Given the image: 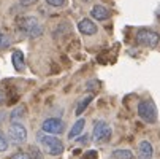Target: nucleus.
Returning a JSON list of instances; mask_svg holds the SVG:
<instances>
[{
    "instance_id": "f257e3e1",
    "label": "nucleus",
    "mask_w": 160,
    "mask_h": 159,
    "mask_svg": "<svg viewBox=\"0 0 160 159\" xmlns=\"http://www.w3.org/2000/svg\"><path fill=\"white\" fill-rule=\"evenodd\" d=\"M38 142L41 143L43 150L49 156H60L63 153V143L57 135H51V134H38Z\"/></svg>"
},
{
    "instance_id": "f03ea898",
    "label": "nucleus",
    "mask_w": 160,
    "mask_h": 159,
    "mask_svg": "<svg viewBox=\"0 0 160 159\" xmlns=\"http://www.w3.org/2000/svg\"><path fill=\"white\" fill-rule=\"evenodd\" d=\"M19 29L22 34H26L30 38H38L43 35V26L40 24V21L35 16H26L19 21Z\"/></svg>"
},
{
    "instance_id": "7ed1b4c3",
    "label": "nucleus",
    "mask_w": 160,
    "mask_h": 159,
    "mask_svg": "<svg viewBox=\"0 0 160 159\" xmlns=\"http://www.w3.org/2000/svg\"><path fill=\"white\" fill-rule=\"evenodd\" d=\"M138 116L141 118V121H144L146 124H155L157 123V116L158 111L157 107L154 103V100L151 99H144L138 103Z\"/></svg>"
},
{
    "instance_id": "20e7f679",
    "label": "nucleus",
    "mask_w": 160,
    "mask_h": 159,
    "mask_svg": "<svg viewBox=\"0 0 160 159\" xmlns=\"http://www.w3.org/2000/svg\"><path fill=\"white\" fill-rule=\"evenodd\" d=\"M111 135H112V130H111V126L106 121L98 119V121L94 123L92 140L95 143H108L111 140Z\"/></svg>"
},
{
    "instance_id": "39448f33",
    "label": "nucleus",
    "mask_w": 160,
    "mask_h": 159,
    "mask_svg": "<svg viewBox=\"0 0 160 159\" xmlns=\"http://www.w3.org/2000/svg\"><path fill=\"white\" fill-rule=\"evenodd\" d=\"M8 140L13 145H22L27 142V129L21 121H14L8 127Z\"/></svg>"
},
{
    "instance_id": "423d86ee",
    "label": "nucleus",
    "mask_w": 160,
    "mask_h": 159,
    "mask_svg": "<svg viewBox=\"0 0 160 159\" xmlns=\"http://www.w3.org/2000/svg\"><path fill=\"white\" fill-rule=\"evenodd\" d=\"M136 43L146 48H157L160 43V35L151 29H140L136 32Z\"/></svg>"
},
{
    "instance_id": "0eeeda50",
    "label": "nucleus",
    "mask_w": 160,
    "mask_h": 159,
    "mask_svg": "<svg viewBox=\"0 0 160 159\" xmlns=\"http://www.w3.org/2000/svg\"><path fill=\"white\" fill-rule=\"evenodd\" d=\"M41 130L51 134V135H60L65 130V123L60 118H48L41 124Z\"/></svg>"
},
{
    "instance_id": "6e6552de",
    "label": "nucleus",
    "mask_w": 160,
    "mask_h": 159,
    "mask_svg": "<svg viewBox=\"0 0 160 159\" xmlns=\"http://www.w3.org/2000/svg\"><path fill=\"white\" fill-rule=\"evenodd\" d=\"M78 30L82 35H95L98 27H97V24L90 18H84V19H81L78 22Z\"/></svg>"
},
{
    "instance_id": "1a4fd4ad",
    "label": "nucleus",
    "mask_w": 160,
    "mask_h": 159,
    "mask_svg": "<svg viewBox=\"0 0 160 159\" xmlns=\"http://www.w3.org/2000/svg\"><path fill=\"white\" fill-rule=\"evenodd\" d=\"M11 64H13L16 72H24V69H26V57H24V53H22L21 50H14L13 51Z\"/></svg>"
},
{
    "instance_id": "9d476101",
    "label": "nucleus",
    "mask_w": 160,
    "mask_h": 159,
    "mask_svg": "<svg viewBox=\"0 0 160 159\" xmlns=\"http://www.w3.org/2000/svg\"><path fill=\"white\" fill-rule=\"evenodd\" d=\"M109 16H111V11L103 5H95L90 10V18L95 21H106V19H109Z\"/></svg>"
},
{
    "instance_id": "9b49d317",
    "label": "nucleus",
    "mask_w": 160,
    "mask_h": 159,
    "mask_svg": "<svg viewBox=\"0 0 160 159\" xmlns=\"http://www.w3.org/2000/svg\"><path fill=\"white\" fill-rule=\"evenodd\" d=\"M152 156H154V148L151 142L143 140L138 145V159H152Z\"/></svg>"
},
{
    "instance_id": "f8f14e48",
    "label": "nucleus",
    "mask_w": 160,
    "mask_h": 159,
    "mask_svg": "<svg viewBox=\"0 0 160 159\" xmlns=\"http://www.w3.org/2000/svg\"><path fill=\"white\" fill-rule=\"evenodd\" d=\"M84 126H86V121L81 118V119H78L75 124H73V127L70 129V132H68V139H76V137H79V135L84 132Z\"/></svg>"
},
{
    "instance_id": "ddd939ff",
    "label": "nucleus",
    "mask_w": 160,
    "mask_h": 159,
    "mask_svg": "<svg viewBox=\"0 0 160 159\" xmlns=\"http://www.w3.org/2000/svg\"><path fill=\"white\" fill-rule=\"evenodd\" d=\"M26 107L24 105H18V107H14L13 110H11V113H10V121L11 123H14V121H21L22 118L26 116Z\"/></svg>"
},
{
    "instance_id": "4468645a",
    "label": "nucleus",
    "mask_w": 160,
    "mask_h": 159,
    "mask_svg": "<svg viewBox=\"0 0 160 159\" xmlns=\"http://www.w3.org/2000/svg\"><path fill=\"white\" fill-rule=\"evenodd\" d=\"M111 159H133V153L125 148H118V150H112Z\"/></svg>"
},
{
    "instance_id": "2eb2a0df",
    "label": "nucleus",
    "mask_w": 160,
    "mask_h": 159,
    "mask_svg": "<svg viewBox=\"0 0 160 159\" xmlns=\"http://www.w3.org/2000/svg\"><path fill=\"white\" fill-rule=\"evenodd\" d=\"M92 102V96H86L81 102H79V105L76 107V110H75V113H76V116H79V115H82V111L87 108V105Z\"/></svg>"
},
{
    "instance_id": "dca6fc26",
    "label": "nucleus",
    "mask_w": 160,
    "mask_h": 159,
    "mask_svg": "<svg viewBox=\"0 0 160 159\" xmlns=\"http://www.w3.org/2000/svg\"><path fill=\"white\" fill-rule=\"evenodd\" d=\"M10 45H11V40H10V37L0 29V50H7V48H10Z\"/></svg>"
},
{
    "instance_id": "f3484780",
    "label": "nucleus",
    "mask_w": 160,
    "mask_h": 159,
    "mask_svg": "<svg viewBox=\"0 0 160 159\" xmlns=\"http://www.w3.org/2000/svg\"><path fill=\"white\" fill-rule=\"evenodd\" d=\"M29 156H30V159H43V153H41V150L38 148V146H35V145H32V146H29Z\"/></svg>"
},
{
    "instance_id": "a211bd4d",
    "label": "nucleus",
    "mask_w": 160,
    "mask_h": 159,
    "mask_svg": "<svg viewBox=\"0 0 160 159\" xmlns=\"http://www.w3.org/2000/svg\"><path fill=\"white\" fill-rule=\"evenodd\" d=\"M10 146V140H8V135H5L2 130H0V153L7 151Z\"/></svg>"
},
{
    "instance_id": "6ab92c4d",
    "label": "nucleus",
    "mask_w": 160,
    "mask_h": 159,
    "mask_svg": "<svg viewBox=\"0 0 160 159\" xmlns=\"http://www.w3.org/2000/svg\"><path fill=\"white\" fill-rule=\"evenodd\" d=\"M46 3L49 7H54V8H60L67 3V0H46Z\"/></svg>"
},
{
    "instance_id": "aec40b11",
    "label": "nucleus",
    "mask_w": 160,
    "mask_h": 159,
    "mask_svg": "<svg viewBox=\"0 0 160 159\" xmlns=\"http://www.w3.org/2000/svg\"><path fill=\"white\" fill-rule=\"evenodd\" d=\"M11 159H30L29 153H22V151H18L11 156Z\"/></svg>"
},
{
    "instance_id": "412c9836",
    "label": "nucleus",
    "mask_w": 160,
    "mask_h": 159,
    "mask_svg": "<svg viewBox=\"0 0 160 159\" xmlns=\"http://www.w3.org/2000/svg\"><path fill=\"white\" fill-rule=\"evenodd\" d=\"M82 159H97V151H95V150H89V151H86L84 156H82Z\"/></svg>"
},
{
    "instance_id": "4be33fe9",
    "label": "nucleus",
    "mask_w": 160,
    "mask_h": 159,
    "mask_svg": "<svg viewBox=\"0 0 160 159\" xmlns=\"http://www.w3.org/2000/svg\"><path fill=\"white\" fill-rule=\"evenodd\" d=\"M38 2V0H19V3L22 5V7H32V5H35Z\"/></svg>"
},
{
    "instance_id": "5701e85b",
    "label": "nucleus",
    "mask_w": 160,
    "mask_h": 159,
    "mask_svg": "<svg viewBox=\"0 0 160 159\" xmlns=\"http://www.w3.org/2000/svg\"><path fill=\"white\" fill-rule=\"evenodd\" d=\"M90 139V135H79V137H76V142H79V143H87V140Z\"/></svg>"
},
{
    "instance_id": "b1692460",
    "label": "nucleus",
    "mask_w": 160,
    "mask_h": 159,
    "mask_svg": "<svg viewBox=\"0 0 160 159\" xmlns=\"http://www.w3.org/2000/svg\"><path fill=\"white\" fill-rule=\"evenodd\" d=\"M5 102H7V96H5L3 91L0 89V105H5Z\"/></svg>"
}]
</instances>
